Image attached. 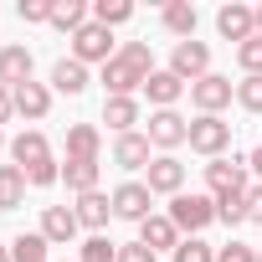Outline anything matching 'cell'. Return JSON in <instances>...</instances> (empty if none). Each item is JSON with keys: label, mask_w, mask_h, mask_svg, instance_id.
<instances>
[{"label": "cell", "mask_w": 262, "mask_h": 262, "mask_svg": "<svg viewBox=\"0 0 262 262\" xmlns=\"http://www.w3.org/2000/svg\"><path fill=\"white\" fill-rule=\"evenodd\" d=\"M170 221H175V231H190V236H201L211 221H216V195H201V190H180V195H170V211H165Z\"/></svg>", "instance_id": "1"}, {"label": "cell", "mask_w": 262, "mask_h": 262, "mask_svg": "<svg viewBox=\"0 0 262 262\" xmlns=\"http://www.w3.org/2000/svg\"><path fill=\"white\" fill-rule=\"evenodd\" d=\"M190 149L206 155V160H221L231 149V123L221 113H195L190 118Z\"/></svg>", "instance_id": "2"}, {"label": "cell", "mask_w": 262, "mask_h": 262, "mask_svg": "<svg viewBox=\"0 0 262 262\" xmlns=\"http://www.w3.org/2000/svg\"><path fill=\"white\" fill-rule=\"evenodd\" d=\"M206 185H211V195H242V190H252V170H247V160H211L206 165Z\"/></svg>", "instance_id": "3"}, {"label": "cell", "mask_w": 262, "mask_h": 262, "mask_svg": "<svg viewBox=\"0 0 262 262\" xmlns=\"http://www.w3.org/2000/svg\"><path fill=\"white\" fill-rule=\"evenodd\" d=\"M72 57H77L82 67H93V62H103V67H108V62L118 57V52H113V31H108V26H98V21H88V26L72 36Z\"/></svg>", "instance_id": "4"}, {"label": "cell", "mask_w": 262, "mask_h": 262, "mask_svg": "<svg viewBox=\"0 0 262 262\" xmlns=\"http://www.w3.org/2000/svg\"><path fill=\"white\" fill-rule=\"evenodd\" d=\"M144 134H149V144L155 149H180V144H190V123L175 113V108H155L149 113V128H144Z\"/></svg>", "instance_id": "5"}, {"label": "cell", "mask_w": 262, "mask_h": 262, "mask_svg": "<svg viewBox=\"0 0 262 262\" xmlns=\"http://www.w3.org/2000/svg\"><path fill=\"white\" fill-rule=\"evenodd\" d=\"M170 72L190 88V82H201L206 72H211V47L206 41H175V52H170Z\"/></svg>", "instance_id": "6"}, {"label": "cell", "mask_w": 262, "mask_h": 262, "mask_svg": "<svg viewBox=\"0 0 262 262\" xmlns=\"http://www.w3.org/2000/svg\"><path fill=\"white\" fill-rule=\"evenodd\" d=\"M231 98H236V82L221 77V72H206L201 82H190V103H195V113H221V108H231Z\"/></svg>", "instance_id": "7"}, {"label": "cell", "mask_w": 262, "mask_h": 262, "mask_svg": "<svg viewBox=\"0 0 262 262\" xmlns=\"http://www.w3.org/2000/svg\"><path fill=\"white\" fill-rule=\"evenodd\" d=\"M113 216H123V221H149V216H155V190H149L144 180H123V185L113 190Z\"/></svg>", "instance_id": "8"}, {"label": "cell", "mask_w": 262, "mask_h": 262, "mask_svg": "<svg viewBox=\"0 0 262 262\" xmlns=\"http://www.w3.org/2000/svg\"><path fill=\"white\" fill-rule=\"evenodd\" d=\"M216 31L226 36V41H252L257 36V6H242V0H231V6H221L216 11Z\"/></svg>", "instance_id": "9"}, {"label": "cell", "mask_w": 262, "mask_h": 262, "mask_svg": "<svg viewBox=\"0 0 262 262\" xmlns=\"http://www.w3.org/2000/svg\"><path fill=\"white\" fill-rule=\"evenodd\" d=\"M144 185H149L155 195H180V190H185V165H180L175 155H155V165L144 170Z\"/></svg>", "instance_id": "10"}, {"label": "cell", "mask_w": 262, "mask_h": 262, "mask_svg": "<svg viewBox=\"0 0 262 262\" xmlns=\"http://www.w3.org/2000/svg\"><path fill=\"white\" fill-rule=\"evenodd\" d=\"M149 149H155V144H149V134H139V128H134V134H118V139H113V165H118V170H149V165H155Z\"/></svg>", "instance_id": "11"}, {"label": "cell", "mask_w": 262, "mask_h": 262, "mask_svg": "<svg viewBox=\"0 0 262 262\" xmlns=\"http://www.w3.org/2000/svg\"><path fill=\"white\" fill-rule=\"evenodd\" d=\"M47 160H52V144H47L41 128H21V134L11 139V165L36 170V165H47Z\"/></svg>", "instance_id": "12"}, {"label": "cell", "mask_w": 262, "mask_h": 262, "mask_svg": "<svg viewBox=\"0 0 262 262\" xmlns=\"http://www.w3.org/2000/svg\"><path fill=\"white\" fill-rule=\"evenodd\" d=\"M144 72H134V67H128L123 57H113L108 67H103V93L108 98H134V93H144Z\"/></svg>", "instance_id": "13"}, {"label": "cell", "mask_w": 262, "mask_h": 262, "mask_svg": "<svg viewBox=\"0 0 262 262\" xmlns=\"http://www.w3.org/2000/svg\"><path fill=\"white\" fill-rule=\"evenodd\" d=\"M72 216H77V226H88L93 236H103V226H108V216H113V195H103V190H88V195H77Z\"/></svg>", "instance_id": "14"}, {"label": "cell", "mask_w": 262, "mask_h": 262, "mask_svg": "<svg viewBox=\"0 0 262 262\" xmlns=\"http://www.w3.org/2000/svg\"><path fill=\"white\" fill-rule=\"evenodd\" d=\"M11 98H16V113L31 118V123H41L52 113V88L47 82H21V88H11Z\"/></svg>", "instance_id": "15"}, {"label": "cell", "mask_w": 262, "mask_h": 262, "mask_svg": "<svg viewBox=\"0 0 262 262\" xmlns=\"http://www.w3.org/2000/svg\"><path fill=\"white\" fill-rule=\"evenodd\" d=\"M77 231H82V226H77L72 206H47V211H41V236H47L52 247H67Z\"/></svg>", "instance_id": "16"}, {"label": "cell", "mask_w": 262, "mask_h": 262, "mask_svg": "<svg viewBox=\"0 0 262 262\" xmlns=\"http://www.w3.org/2000/svg\"><path fill=\"white\" fill-rule=\"evenodd\" d=\"M52 93H67V98L88 93V67H82L77 57H57V62H52Z\"/></svg>", "instance_id": "17"}, {"label": "cell", "mask_w": 262, "mask_h": 262, "mask_svg": "<svg viewBox=\"0 0 262 262\" xmlns=\"http://www.w3.org/2000/svg\"><path fill=\"white\" fill-rule=\"evenodd\" d=\"M21 82H31V52L26 47H0V88H21Z\"/></svg>", "instance_id": "18"}, {"label": "cell", "mask_w": 262, "mask_h": 262, "mask_svg": "<svg viewBox=\"0 0 262 262\" xmlns=\"http://www.w3.org/2000/svg\"><path fill=\"white\" fill-rule=\"evenodd\" d=\"M180 93H185V82H180L170 67L149 72V82H144V98H149L155 108H175V103H180Z\"/></svg>", "instance_id": "19"}, {"label": "cell", "mask_w": 262, "mask_h": 262, "mask_svg": "<svg viewBox=\"0 0 262 262\" xmlns=\"http://www.w3.org/2000/svg\"><path fill=\"white\" fill-rule=\"evenodd\" d=\"M139 242H144L149 252H165V247L175 252L185 236L175 231V221H170V216H149V221H139Z\"/></svg>", "instance_id": "20"}, {"label": "cell", "mask_w": 262, "mask_h": 262, "mask_svg": "<svg viewBox=\"0 0 262 262\" xmlns=\"http://www.w3.org/2000/svg\"><path fill=\"white\" fill-rule=\"evenodd\" d=\"M160 21H165V31L170 36H180V41H195V6H190V0H170V6L160 11Z\"/></svg>", "instance_id": "21"}, {"label": "cell", "mask_w": 262, "mask_h": 262, "mask_svg": "<svg viewBox=\"0 0 262 262\" xmlns=\"http://www.w3.org/2000/svg\"><path fill=\"white\" fill-rule=\"evenodd\" d=\"M103 123L113 134H134L139 123V98H103Z\"/></svg>", "instance_id": "22"}, {"label": "cell", "mask_w": 262, "mask_h": 262, "mask_svg": "<svg viewBox=\"0 0 262 262\" xmlns=\"http://www.w3.org/2000/svg\"><path fill=\"white\" fill-rule=\"evenodd\" d=\"M98 149H103L98 123H72L67 128V160H98Z\"/></svg>", "instance_id": "23"}, {"label": "cell", "mask_w": 262, "mask_h": 262, "mask_svg": "<svg viewBox=\"0 0 262 262\" xmlns=\"http://www.w3.org/2000/svg\"><path fill=\"white\" fill-rule=\"evenodd\" d=\"M26 170L21 165H0V211H21V201H26Z\"/></svg>", "instance_id": "24"}, {"label": "cell", "mask_w": 262, "mask_h": 262, "mask_svg": "<svg viewBox=\"0 0 262 262\" xmlns=\"http://www.w3.org/2000/svg\"><path fill=\"white\" fill-rule=\"evenodd\" d=\"M88 21H93V6H82V0H57L52 6V26L67 31V36H77Z\"/></svg>", "instance_id": "25"}, {"label": "cell", "mask_w": 262, "mask_h": 262, "mask_svg": "<svg viewBox=\"0 0 262 262\" xmlns=\"http://www.w3.org/2000/svg\"><path fill=\"white\" fill-rule=\"evenodd\" d=\"M62 180H67L72 195L98 190V160H67V165H62Z\"/></svg>", "instance_id": "26"}, {"label": "cell", "mask_w": 262, "mask_h": 262, "mask_svg": "<svg viewBox=\"0 0 262 262\" xmlns=\"http://www.w3.org/2000/svg\"><path fill=\"white\" fill-rule=\"evenodd\" d=\"M47 247H52V242H47L41 231H26V236H16V242H11V262H52V257H47Z\"/></svg>", "instance_id": "27"}, {"label": "cell", "mask_w": 262, "mask_h": 262, "mask_svg": "<svg viewBox=\"0 0 262 262\" xmlns=\"http://www.w3.org/2000/svg\"><path fill=\"white\" fill-rule=\"evenodd\" d=\"M128 16H134V6H128V0H93V21H98V26H108V31H113V26H123Z\"/></svg>", "instance_id": "28"}, {"label": "cell", "mask_w": 262, "mask_h": 262, "mask_svg": "<svg viewBox=\"0 0 262 262\" xmlns=\"http://www.w3.org/2000/svg\"><path fill=\"white\" fill-rule=\"evenodd\" d=\"M118 57H123L128 67H134V72H144V77H149V72H160V67H155V52H149V41H123V47H118Z\"/></svg>", "instance_id": "29"}, {"label": "cell", "mask_w": 262, "mask_h": 262, "mask_svg": "<svg viewBox=\"0 0 262 262\" xmlns=\"http://www.w3.org/2000/svg\"><path fill=\"white\" fill-rule=\"evenodd\" d=\"M216 221L242 226V221H247V190H242V195H216Z\"/></svg>", "instance_id": "30"}, {"label": "cell", "mask_w": 262, "mask_h": 262, "mask_svg": "<svg viewBox=\"0 0 262 262\" xmlns=\"http://www.w3.org/2000/svg\"><path fill=\"white\" fill-rule=\"evenodd\" d=\"M170 257H175V262H216V247H211V242H201V236H185Z\"/></svg>", "instance_id": "31"}, {"label": "cell", "mask_w": 262, "mask_h": 262, "mask_svg": "<svg viewBox=\"0 0 262 262\" xmlns=\"http://www.w3.org/2000/svg\"><path fill=\"white\" fill-rule=\"evenodd\" d=\"M236 67H242L247 77H262V36H252V41L236 47Z\"/></svg>", "instance_id": "32"}, {"label": "cell", "mask_w": 262, "mask_h": 262, "mask_svg": "<svg viewBox=\"0 0 262 262\" xmlns=\"http://www.w3.org/2000/svg\"><path fill=\"white\" fill-rule=\"evenodd\" d=\"M52 6H57V0H21L16 16H21L26 26H52Z\"/></svg>", "instance_id": "33"}, {"label": "cell", "mask_w": 262, "mask_h": 262, "mask_svg": "<svg viewBox=\"0 0 262 262\" xmlns=\"http://www.w3.org/2000/svg\"><path fill=\"white\" fill-rule=\"evenodd\" d=\"M77 262H118V247L108 242V236H88L82 242V257Z\"/></svg>", "instance_id": "34"}, {"label": "cell", "mask_w": 262, "mask_h": 262, "mask_svg": "<svg viewBox=\"0 0 262 262\" xmlns=\"http://www.w3.org/2000/svg\"><path fill=\"white\" fill-rule=\"evenodd\" d=\"M236 103H242L247 113H262V77H242V82H236Z\"/></svg>", "instance_id": "35"}, {"label": "cell", "mask_w": 262, "mask_h": 262, "mask_svg": "<svg viewBox=\"0 0 262 262\" xmlns=\"http://www.w3.org/2000/svg\"><path fill=\"white\" fill-rule=\"evenodd\" d=\"M262 252L257 247H247V242H226V247H216V262H257Z\"/></svg>", "instance_id": "36"}, {"label": "cell", "mask_w": 262, "mask_h": 262, "mask_svg": "<svg viewBox=\"0 0 262 262\" xmlns=\"http://www.w3.org/2000/svg\"><path fill=\"white\" fill-rule=\"evenodd\" d=\"M26 180L47 190V185H57V180H62V165H57V160H47V165H36V170H26Z\"/></svg>", "instance_id": "37"}, {"label": "cell", "mask_w": 262, "mask_h": 262, "mask_svg": "<svg viewBox=\"0 0 262 262\" xmlns=\"http://www.w3.org/2000/svg\"><path fill=\"white\" fill-rule=\"evenodd\" d=\"M118 262H160V252H149L144 242H123L118 247Z\"/></svg>", "instance_id": "38"}, {"label": "cell", "mask_w": 262, "mask_h": 262, "mask_svg": "<svg viewBox=\"0 0 262 262\" xmlns=\"http://www.w3.org/2000/svg\"><path fill=\"white\" fill-rule=\"evenodd\" d=\"M247 221H257V226H262V185H252V190H247Z\"/></svg>", "instance_id": "39"}, {"label": "cell", "mask_w": 262, "mask_h": 262, "mask_svg": "<svg viewBox=\"0 0 262 262\" xmlns=\"http://www.w3.org/2000/svg\"><path fill=\"white\" fill-rule=\"evenodd\" d=\"M16 118V98H11V88H0V123H11Z\"/></svg>", "instance_id": "40"}, {"label": "cell", "mask_w": 262, "mask_h": 262, "mask_svg": "<svg viewBox=\"0 0 262 262\" xmlns=\"http://www.w3.org/2000/svg\"><path fill=\"white\" fill-rule=\"evenodd\" d=\"M247 170H252V180H257V185H262V144H257V149H252V155H247Z\"/></svg>", "instance_id": "41"}, {"label": "cell", "mask_w": 262, "mask_h": 262, "mask_svg": "<svg viewBox=\"0 0 262 262\" xmlns=\"http://www.w3.org/2000/svg\"><path fill=\"white\" fill-rule=\"evenodd\" d=\"M0 262H11V247H0Z\"/></svg>", "instance_id": "42"}, {"label": "cell", "mask_w": 262, "mask_h": 262, "mask_svg": "<svg viewBox=\"0 0 262 262\" xmlns=\"http://www.w3.org/2000/svg\"><path fill=\"white\" fill-rule=\"evenodd\" d=\"M257 36H262V6H257Z\"/></svg>", "instance_id": "43"}, {"label": "cell", "mask_w": 262, "mask_h": 262, "mask_svg": "<svg viewBox=\"0 0 262 262\" xmlns=\"http://www.w3.org/2000/svg\"><path fill=\"white\" fill-rule=\"evenodd\" d=\"M0 149H6V128H0Z\"/></svg>", "instance_id": "44"}, {"label": "cell", "mask_w": 262, "mask_h": 262, "mask_svg": "<svg viewBox=\"0 0 262 262\" xmlns=\"http://www.w3.org/2000/svg\"><path fill=\"white\" fill-rule=\"evenodd\" d=\"M257 262H262V257H257Z\"/></svg>", "instance_id": "45"}]
</instances>
